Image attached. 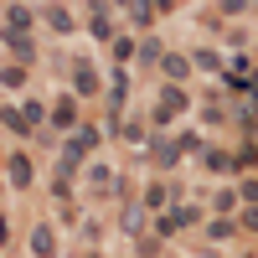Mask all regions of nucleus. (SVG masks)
<instances>
[{
	"label": "nucleus",
	"instance_id": "1",
	"mask_svg": "<svg viewBox=\"0 0 258 258\" xmlns=\"http://www.w3.org/2000/svg\"><path fill=\"white\" fill-rule=\"evenodd\" d=\"M103 135H109V129L103 124H83L78 135H68L62 140V155H57V170H68V176H78V165L93 155V150L103 145Z\"/></svg>",
	"mask_w": 258,
	"mask_h": 258
},
{
	"label": "nucleus",
	"instance_id": "2",
	"mask_svg": "<svg viewBox=\"0 0 258 258\" xmlns=\"http://www.w3.org/2000/svg\"><path fill=\"white\" fill-rule=\"evenodd\" d=\"M186 109H191V93H186V88H176V83H165V88L155 93V103H150V124L165 129V124H176Z\"/></svg>",
	"mask_w": 258,
	"mask_h": 258
},
{
	"label": "nucleus",
	"instance_id": "3",
	"mask_svg": "<svg viewBox=\"0 0 258 258\" xmlns=\"http://www.w3.org/2000/svg\"><path fill=\"white\" fill-rule=\"evenodd\" d=\"M186 227H202V207H191V202H181V207H170L165 217H155V238L170 243V238H181Z\"/></svg>",
	"mask_w": 258,
	"mask_h": 258
},
{
	"label": "nucleus",
	"instance_id": "4",
	"mask_svg": "<svg viewBox=\"0 0 258 258\" xmlns=\"http://www.w3.org/2000/svg\"><path fill=\"white\" fill-rule=\"evenodd\" d=\"M181 160H186L181 135H150V165H155V170H176Z\"/></svg>",
	"mask_w": 258,
	"mask_h": 258
},
{
	"label": "nucleus",
	"instance_id": "5",
	"mask_svg": "<svg viewBox=\"0 0 258 258\" xmlns=\"http://www.w3.org/2000/svg\"><path fill=\"white\" fill-rule=\"evenodd\" d=\"M68 68H73V93H78V98H98L103 88H109V83H103V73L93 68L88 57H73Z\"/></svg>",
	"mask_w": 258,
	"mask_h": 258
},
{
	"label": "nucleus",
	"instance_id": "6",
	"mask_svg": "<svg viewBox=\"0 0 258 258\" xmlns=\"http://www.w3.org/2000/svg\"><path fill=\"white\" fill-rule=\"evenodd\" d=\"M88 36H93V41H103V47H114V41H119L114 6H103V0H98V6H88Z\"/></svg>",
	"mask_w": 258,
	"mask_h": 258
},
{
	"label": "nucleus",
	"instance_id": "7",
	"mask_svg": "<svg viewBox=\"0 0 258 258\" xmlns=\"http://www.w3.org/2000/svg\"><path fill=\"white\" fill-rule=\"evenodd\" d=\"M140 202H145L150 217H165V212L176 207V181H150V186L140 191Z\"/></svg>",
	"mask_w": 258,
	"mask_h": 258
},
{
	"label": "nucleus",
	"instance_id": "8",
	"mask_svg": "<svg viewBox=\"0 0 258 258\" xmlns=\"http://www.w3.org/2000/svg\"><path fill=\"white\" fill-rule=\"evenodd\" d=\"M52 124L62 129V135H78V129H83V109H78V93H62V98H52Z\"/></svg>",
	"mask_w": 258,
	"mask_h": 258
},
{
	"label": "nucleus",
	"instance_id": "9",
	"mask_svg": "<svg viewBox=\"0 0 258 258\" xmlns=\"http://www.w3.org/2000/svg\"><path fill=\"white\" fill-rule=\"evenodd\" d=\"M36 16H41V11H31V6H6V41H11V36H31Z\"/></svg>",
	"mask_w": 258,
	"mask_h": 258
},
{
	"label": "nucleus",
	"instance_id": "10",
	"mask_svg": "<svg viewBox=\"0 0 258 258\" xmlns=\"http://www.w3.org/2000/svg\"><path fill=\"white\" fill-rule=\"evenodd\" d=\"M191 68H197V62H191L186 52H165V62H160V78H165V83H176V88H186Z\"/></svg>",
	"mask_w": 258,
	"mask_h": 258
},
{
	"label": "nucleus",
	"instance_id": "11",
	"mask_svg": "<svg viewBox=\"0 0 258 258\" xmlns=\"http://www.w3.org/2000/svg\"><path fill=\"white\" fill-rule=\"evenodd\" d=\"M6 181H11L16 191H26V186L36 181V165H31V155H21V150H16V155L6 160Z\"/></svg>",
	"mask_w": 258,
	"mask_h": 258
},
{
	"label": "nucleus",
	"instance_id": "12",
	"mask_svg": "<svg viewBox=\"0 0 258 258\" xmlns=\"http://www.w3.org/2000/svg\"><path fill=\"white\" fill-rule=\"evenodd\" d=\"M26 243H31V253H36V258H57V227H52V222H36Z\"/></svg>",
	"mask_w": 258,
	"mask_h": 258
},
{
	"label": "nucleus",
	"instance_id": "13",
	"mask_svg": "<svg viewBox=\"0 0 258 258\" xmlns=\"http://www.w3.org/2000/svg\"><path fill=\"white\" fill-rule=\"evenodd\" d=\"M41 21H47V26H52L57 36H68V31L78 26V16H73L68 6H41Z\"/></svg>",
	"mask_w": 258,
	"mask_h": 258
},
{
	"label": "nucleus",
	"instance_id": "14",
	"mask_svg": "<svg viewBox=\"0 0 258 258\" xmlns=\"http://www.w3.org/2000/svg\"><path fill=\"white\" fill-rule=\"evenodd\" d=\"M212 207H217V217H238V207H243L238 186H217V191H212Z\"/></svg>",
	"mask_w": 258,
	"mask_h": 258
},
{
	"label": "nucleus",
	"instance_id": "15",
	"mask_svg": "<svg viewBox=\"0 0 258 258\" xmlns=\"http://www.w3.org/2000/svg\"><path fill=\"white\" fill-rule=\"evenodd\" d=\"M202 165L212 170V176H222V170H238V165H232V150H222V145H207V150H202Z\"/></svg>",
	"mask_w": 258,
	"mask_h": 258
},
{
	"label": "nucleus",
	"instance_id": "16",
	"mask_svg": "<svg viewBox=\"0 0 258 258\" xmlns=\"http://www.w3.org/2000/svg\"><path fill=\"white\" fill-rule=\"evenodd\" d=\"M150 217V212H145V202L135 197V202H124V212H119V227L129 232V238H140V222Z\"/></svg>",
	"mask_w": 258,
	"mask_h": 258
},
{
	"label": "nucleus",
	"instance_id": "17",
	"mask_svg": "<svg viewBox=\"0 0 258 258\" xmlns=\"http://www.w3.org/2000/svg\"><path fill=\"white\" fill-rule=\"evenodd\" d=\"M238 232H243L238 217H212V222H207V238H212V243H227V238H238Z\"/></svg>",
	"mask_w": 258,
	"mask_h": 258
},
{
	"label": "nucleus",
	"instance_id": "18",
	"mask_svg": "<svg viewBox=\"0 0 258 258\" xmlns=\"http://www.w3.org/2000/svg\"><path fill=\"white\" fill-rule=\"evenodd\" d=\"M6 52H11V62H21V68H26V62H36V41H31V36H11Z\"/></svg>",
	"mask_w": 258,
	"mask_h": 258
},
{
	"label": "nucleus",
	"instance_id": "19",
	"mask_svg": "<svg viewBox=\"0 0 258 258\" xmlns=\"http://www.w3.org/2000/svg\"><path fill=\"white\" fill-rule=\"evenodd\" d=\"M109 52H114V68H129V62H140V41L135 36H119Z\"/></svg>",
	"mask_w": 258,
	"mask_h": 258
},
{
	"label": "nucleus",
	"instance_id": "20",
	"mask_svg": "<svg viewBox=\"0 0 258 258\" xmlns=\"http://www.w3.org/2000/svg\"><path fill=\"white\" fill-rule=\"evenodd\" d=\"M140 62H145V68H160V62H165L160 36H140Z\"/></svg>",
	"mask_w": 258,
	"mask_h": 258
},
{
	"label": "nucleus",
	"instance_id": "21",
	"mask_svg": "<svg viewBox=\"0 0 258 258\" xmlns=\"http://www.w3.org/2000/svg\"><path fill=\"white\" fill-rule=\"evenodd\" d=\"M21 114H26V124L36 129V124L52 119V103H41V98H21Z\"/></svg>",
	"mask_w": 258,
	"mask_h": 258
},
{
	"label": "nucleus",
	"instance_id": "22",
	"mask_svg": "<svg viewBox=\"0 0 258 258\" xmlns=\"http://www.w3.org/2000/svg\"><path fill=\"white\" fill-rule=\"evenodd\" d=\"M47 191H52V197H57L62 207H68V202H73V191H78V186H73V176H68V170H52V186H47Z\"/></svg>",
	"mask_w": 258,
	"mask_h": 258
},
{
	"label": "nucleus",
	"instance_id": "23",
	"mask_svg": "<svg viewBox=\"0 0 258 258\" xmlns=\"http://www.w3.org/2000/svg\"><path fill=\"white\" fill-rule=\"evenodd\" d=\"M124 16H129V21H135V26H140V31L150 36V26H155V16H160V6H129Z\"/></svg>",
	"mask_w": 258,
	"mask_h": 258
},
{
	"label": "nucleus",
	"instance_id": "24",
	"mask_svg": "<svg viewBox=\"0 0 258 258\" xmlns=\"http://www.w3.org/2000/svg\"><path fill=\"white\" fill-rule=\"evenodd\" d=\"M0 119H6V129H11V135H21V140L31 135V124H26V114H21L16 103H6V114H0Z\"/></svg>",
	"mask_w": 258,
	"mask_h": 258
},
{
	"label": "nucleus",
	"instance_id": "25",
	"mask_svg": "<svg viewBox=\"0 0 258 258\" xmlns=\"http://www.w3.org/2000/svg\"><path fill=\"white\" fill-rule=\"evenodd\" d=\"M119 140H124V145H135V150H145V145H150V140H145V124H140V119H124Z\"/></svg>",
	"mask_w": 258,
	"mask_h": 258
},
{
	"label": "nucleus",
	"instance_id": "26",
	"mask_svg": "<svg viewBox=\"0 0 258 258\" xmlns=\"http://www.w3.org/2000/svg\"><path fill=\"white\" fill-rule=\"evenodd\" d=\"M0 83H6V93L26 88V68H21V62H6V73H0Z\"/></svg>",
	"mask_w": 258,
	"mask_h": 258
},
{
	"label": "nucleus",
	"instance_id": "27",
	"mask_svg": "<svg viewBox=\"0 0 258 258\" xmlns=\"http://www.w3.org/2000/svg\"><path fill=\"white\" fill-rule=\"evenodd\" d=\"M191 62H197L202 73H217V68H222V57L212 52V47H197V52H191Z\"/></svg>",
	"mask_w": 258,
	"mask_h": 258
},
{
	"label": "nucleus",
	"instance_id": "28",
	"mask_svg": "<svg viewBox=\"0 0 258 258\" xmlns=\"http://www.w3.org/2000/svg\"><path fill=\"white\" fill-rule=\"evenodd\" d=\"M160 248H165V243L155 238V232H150V238H145V232H140V238H135V253H140V258H155Z\"/></svg>",
	"mask_w": 258,
	"mask_h": 258
},
{
	"label": "nucleus",
	"instance_id": "29",
	"mask_svg": "<svg viewBox=\"0 0 258 258\" xmlns=\"http://www.w3.org/2000/svg\"><path fill=\"white\" fill-rule=\"evenodd\" d=\"M238 197H243L248 207H258V176H248V181H238Z\"/></svg>",
	"mask_w": 258,
	"mask_h": 258
},
{
	"label": "nucleus",
	"instance_id": "30",
	"mask_svg": "<svg viewBox=\"0 0 258 258\" xmlns=\"http://www.w3.org/2000/svg\"><path fill=\"white\" fill-rule=\"evenodd\" d=\"M238 227H243V232H258V207H243V212H238Z\"/></svg>",
	"mask_w": 258,
	"mask_h": 258
},
{
	"label": "nucleus",
	"instance_id": "31",
	"mask_svg": "<svg viewBox=\"0 0 258 258\" xmlns=\"http://www.w3.org/2000/svg\"><path fill=\"white\" fill-rule=\"evenodd\" d=\"M243 258H258V253H243Z\"/></svg>",
	"mask_w": 258,
	"mask_h": 258
}]
</instances>
